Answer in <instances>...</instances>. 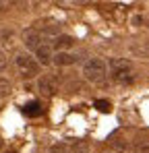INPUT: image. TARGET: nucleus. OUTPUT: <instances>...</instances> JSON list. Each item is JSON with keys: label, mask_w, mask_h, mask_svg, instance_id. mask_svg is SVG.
Masks as SVG:
<instances>
[{"label": "nucleus", "mask_w": 149, "mask_h": 153, "mask_svg": "<svg viewBox=\"0 0 149 153\" xmlns=\"http://www.w3.org/2000/svg\"><path fill=\"white\" fill-rule=\"evenodd\" d=\"M110 68H112V79L118 85H130L135 83V68L133 62L126 58H112L110 60Z\"/></svg>", "instance_id": "obj_1"}, {"label": "nucleus", "mask_w": 149, "mask_h": 153, "mask_svg": "<svg viewBox=\"0 0 149 153\" xmlns=\"http://www.w3.org/2000/svg\"><path fill=\"white\" fill-rule=\"evenodd\" d=\"M83 76L89 83H99L106 79V62L101 58H89L83 64Z\"/></svg>", "instance_id": "obj_2"}, {"label": "nucleus", "mask_w": 149, "mask_h": 153, "mask_svg": "<svg viewBox=\"0 0 149 153\" xmlns=\"http://www.w3.org/2000/svg\"><path fill=\"white\" fill-rule=\"evenodd\" d=\"M15 64H17V71H19V75L23 79H33V76L39 75V64L29 54H17L15 56Z\"/></svg>", "instance_id": "obj_3"}, {"label": "nucleus", "mask_w": 149, "mask_h": 153, "mask_svg": "<svg viewBox=\"0 0 149 153\" xmlns=\"http://www.w3.org/2000/svg\"><path fill=\"white\" fill-rule=\"evenodd\" d=\"M23 42H25V46L29 48V50H37L39 46H42V33L33 27V29H27L23 33Z\"/></svg>", "instance_id": "obj_4"}, {"label": "nucleus", "mask_w": 149, "mask_h": 153, "mask_svg": "<svg viewBox=\"0 0 149 153\" xmlns=\"http://www.w3.org/2000/svg\"><path fill=\"white\" fill-rule=\"evenodd\" d=\"M37 89H39L42 95L52 97V95L56 93V83H54L52 76H39V81H37Z\"/></svg>", "instance_id": "obj_5"}, {"label": "nucleus", "mask_w": 149, "mask_h": 153, "mask_svg": "<svg viewBox=\"0 0 149 153\" xmlns=\"http://www.w3.org/2000/svg\"><path fill=\"white\" fill-rule=\"evenodd\" d=\"M35 58H37V64H39V66H48L50 62H52V46L42 44V46L35 50Z\"/></svg>", "instance_id": "obj_6"}, {"label": "nucleus", "mask_w": 149, "mask_h": 153, "mask_svg": "<svg viewBox=\"0 0 149 153\" xmlns=\"http://www.w3.org/2000/svg\"><path fill=\"white\" fill-rule=\"evenodd\" d=\"M52 60H54V64H58V66H69V64H74V62H77V56L66 54V52H58L56 56H52Z\"/></svg>", "instance_id": "obj_7"}, {"label": "nucleus", "mask_w": 149, "mask_h": 153, "mask_svg": "<svg viewBox=\"0 0 149 153\" xmlns=\"http://www.w3.org/2000/svg\"><path fill=\"white\" fill-rule=\"evenodd\" d=\"M110 147L114 149V153H124V151H128V143L124 141L122 137H110Z\"/></svg>", "instance_id": "obj_8"}, {"label": "nucleus", "mask_w": 149, "mask_h": 153, "mask_svg": "<svg viewBox=\"0 0 149 153\" xmlns=\"http://www.w3.org/2000/svg\"><path fill=\"white\" fill-rule=\"evenodd\" d=\"M130 52L135 56H141V58H149V42H137L130 46Z\"/></svg>", "instance_id": "obj_9"}, {"label": "nucleus", "mask_w": 149, "mask_h": 153, "mask_svg": "<svg viewBox=\"0 0 149 153\" xmlns=\"http://www.w3.org/2000/svg\"><path fill=\"white\" fill-rule=\"evenodd\" d=\"M23 114H25V116H39V114H42V105H39V102H29V103H25Z\"/></svg>", "instance_id": "obj_10"}, {"label": "nucleus", "mask_w": 149, "mask_h": 153, "mask_svg": "<svg viewBox=\"0 0 149 153\" xmlns=\"http://www.w3.org/2000/svg\"><path fill=\"white\" fill-rule=\"evenodd\" d=\"M73 44H74V39L71 35H58L54 39V48H71Z\"/></svg>", "instance_id": "obj_11"}, {"label": "nucleus", "mask_w": 149, "mask_h": 153, "mask_svg": "<svg viewBox=\"0 0 149 153\" xmlns=\"http://www.w3.org/2000/svg\"><path fill=\"white\" fill-rule=\"evenodd\" d=\"M135 153H149V139H139L135 143Z\"/></svg>", "instance_id": "obj_12"}, {"label": "nucleus", "mask_w": 149, "mask_h": 153, "mask_svg": "<svg viewBox=\"0 0 149 153\" xmlns=\"http://www.w3.org/2000/svg\"><path fill=\"white\" fill-rule=\"evenodd\" d=\"M93 105H95V110H99V112H104V114L112 112V103L108 102V100H98V102L93 103Z\"/></svg>", "instance_id": "obj_13"}, {"label": "nucleus", "mask_w": 149, "mask_h": 153, "mask_svg": "<svg viewBox=\"0 0 149 153\" xmlns=\"http://www.w3.org/2000/svg\"><path fill=\"white\" fill-rule=\"evenodd\" d=\"M48 153H69V147H66L64 143H54V145L50 147Z\"/></svg>", "instance_id": "obj_14"}, {"label": "nucleus", "mask_w": 149, "mask_h": 153, "mask_svg": "<svg viewBox=\"0 0 149 153\" xmlns=\"http://www.w3.org/2000/svg\"><path fill=\"white\" fill-rule=\"evenodd\" d=\"M8 93H10V85H8V81L0 79V97H6Z\"/></svg>", "instance_id": "obj_15"}, {"label": "nucleus", "mask_w": 149, "mask_h": 153, "mask_svg": "<svg viewBox=\"0 0 149 153\" xmlns=\"http://www.w3.org/2000/svg\"><path fill=\"white\" fill-rule=\"evenodd\" d=\"M73 153H89V149H87V145L79 143V145H77V147L73 149Z\"/></svg>", "instance_id": "obj_16"}, {"label": "nucleus", "mask_w": 149, "mask_h": 153, "mask_svg": "<svg viewBox=\"0 0 149 153\" xmlns=\"http://www.w3.org/2000/svg\"><path fill=\"white\" fill-rule=\"evenodd\" d=\"M6 68V56H4V52L0 50V71H4Z\"/></svg>", "instance_id": "obj_17"}, {"label": "nucleus", "mask_w": 149, "mask_h": 153, "mask_svg": "<svg viewBox=\"0 0 149 153\" xmlns=\"http://www.w3.org/2000/svg\"><path fill=\"white\" fill-rule=\"evenodd\" d=\"M139 23H143V19H141V17H135V19H133V25H139Z\"/></svg>", "instance_id": "obj_18"}, {"label": "nucleus", "mask_w": 149, "mask_h": 153, "mask_svg": "<svg viewBox=\"0 0 149 153\" xmlns=\"http://www.w3.org/2000/svg\"><path fill=\"white\" fill-rule=\"evenodd\" d=\"M6 153H15V151H6Z\"/></svg>", "instance_id": "obj_19"}, {"label": "nucleus", "mask_w": 149, "mask_h": 153, "mask_svg": "<svg viewBox=\"0 0 149 153\" xmlns=\"http://www.w3.org/2000/svg\"><path fill=\"white\" fill-rule=\"evenodd\" d=\"M0 147H2V141H0Z\"/></svg>", "instance_id": "obj_20"}, {"label": "nucleus", "mask_w": 149, "mask_h": 153, "mask_svg": "<svg viewBox=\"0 0 149 153\" xmlns=\"http://www.w3.org/2000/svg\"><path fill=\"white\" fill-rule=\"evenodd\" d=\"M108 153H114V151H108Z\"/></svg>", "instance_id": "obj_21"}]
</instances>
